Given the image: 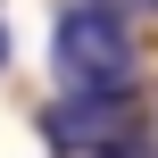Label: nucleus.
<instances>
[{
    "instance_id": "f03ea898",
    "label": "nucleus",
    "mask_w": 158,
    "mask_h": 158,
    "mask_svg": "<svg viewBox=\"0 0 158 158\" xmlns=\"http://www.w3.org/2000/svg\"><path fill=\"white\" fill-rule=\"evenodd\" d=\"M100 8H117V17H133V8H150V17H158V0H100Z\"/></svg>"
},
{
    "instance_id": "f257e3e1",
    "label": "nucleus",
    "mask_w": 158,
    "mask_h": 158,
    "mask_svg": "<svg viewBox=\"0 0 158 158\" xmlns=\"http://www.w3.org/2000/svg\"><path fill=\"white\" fill-rule=\"evenodd\" d=\"M50 67H58L67 92H125L133 83V33H125V17L100 8V0H75L58 17V33H50Z\"/></svg>"
},
{
    "instance_id": "7ed1b4c3",
    "label": "nucleus",
    "mask_w": 158,
    "mask_h": 158,
    "mask_svg": "<svg viewBox=\"0 0 158 158\" xmlns=\"http://www.w3.org/2000/svg\"><path fill=\"white\" fill-rule=\"evenodd\" d=\"M0 67H8V25H0Z\"/></svg>"
}]
</instances>
